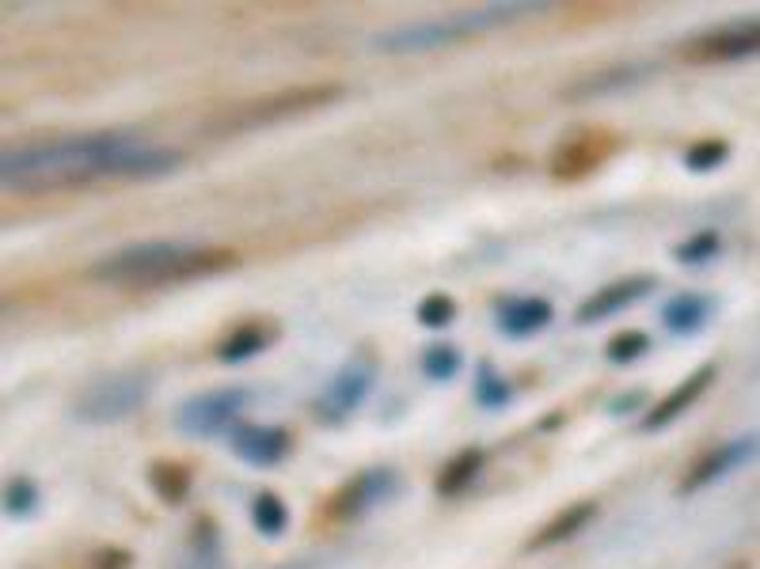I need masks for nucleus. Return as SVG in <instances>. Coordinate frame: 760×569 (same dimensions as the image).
I'll use <instances>...</instances> for the list:
<instances>
[{"instance_id":"12","label":"nucleus","mask_w":760,"mask_h":569,"mask_svg":"<svg viewBox=\"0 0 760 569\" xmlns=\"http://www.w3.org/2000/svg\"><path fill=\"white\" fill-rule=\"evenodd\" d=\"M392 486H396V471H392V468L362 471L354 482H346V486L339 490V497H335V505H331V513H335L339 520H354V516L370 513L373 505L384 502V497L392 494Z\"/></svg>"},{"instance_id":"10","label":"nucleus","mask_w":760,"mask_h":569,"mask_svg":"<svg viewBox=\"0 0 760 569\" xmlns=\"http://www.w3.org/2000/svg\"><path fill=\"white\" fill-rule=\"evenodd\" d=\"M711 384H715V365H699L696 373L685 376V384H677L670 395H665V399H657L654 407L646 410V418L639 421V429H643V433H657V429L673 426V421H677L681 414L692 407V402L704 399Z\"/></svg>"},{"instance_id":"29","label":"nucleus","mask_w":760,"mask_h":569,"mask_svg":"<svg viewBox=\"0 0 760 569\" xmlns=\"http://www.w3.org/2000/svg\"><path fill=\"white\" fill-rule=\"evenodd\" d=\"M452 315H457V304H452V297H441V292H433V297H426L422 304H418V323L430 326V331L449 326Z\"/></svg>"},{"instance_id":"7","label":"nucleus","mask_w":760,"mask_h":569,"mask_svg":"<svg viewBox=\"0 0 760 569\" xmlns=\"http://www.w3.org/2000/svg\"><path fill=\"white\" fill-rule=\"evenodd\" d=\"M760 452V433H746V437H734V441L719 444L715 452L699 455L696 463H692V471L681 479V490L677 494H699L704 486H715L719 479H726L730 471L746 468L749 460Z\"/></svg>"},{"instance_id":"26","label":"nucleus","mask_w":760,"mask_h":569,"mask_svg":"<svg viewBox=\"0 0 760 569\" xmlns=\"http://www.w3.org/2000/svg\"><path fill=\"white\" fill-rule=\"evenodd\" d=\"M39 508V486L31 479H15L8 482L4 490V513L15 516V520H23V516H31Z\"/></svg>"},{"instance_id":"18","label":"nucleus","mask_w":760,"mask_h":569,"mask_svg":"<svg viewBox=\"0 0 760 569\" xmlns=\"http://www.w3.org/2000/svg\"><path fill=\"white\" fill-rule=\"evenodd\" d=\"M597 516V505L593 502H578V505H570L567 513H559L555 520L544 524V532L536 536L533 543H528V550H544V547H555V543H563V539H570L575 532H582L589 520Z\"/></svg>"},{"instance_id":"17","label":"nucleus","mask_w":760,"mask_h":569,"mask_svg":"<svg viewBox=\"0 0 760 569\" xmlns=\"http://www.w3.org/2000/svg\"><path fill=\"white\" fill-rule=\"evenodd\" d=\"M651 76V68L646 65H609L601 68V73H589L582 76L578 84H570L567 88V99H589V95H612V92H623L631 88V84L646 80Z\"/></svg>"},{"instance_id":"5","label":"nucleus","mask_w":760,"mask_h":569,"mask_svg":"<svg viewBox=\"0 0 760 569\" xmlns=\"http://www.w3.org/2000/svg\"><path fill=\"white\" fill-rule=\"evenodd\" d=\"M339 95H343L339 84H328V88H304V92H278V95H267V99H255V103L236 107L233 115H225L221 122H213L210 133H240V129L270 126V122H278V118L304 115V110H312V107H323V103L339 99Z\"/></svg>"},{"instance_id":"23","label":"nucleus","mask_w":760,"mask_h":569,"mask_svg":"<svg viewBox=\"0 0 760 569\" xmlns=\"http://www.w3.org/2000/svg\"><path fill=\"white\" fill-rule=\"evenodd\" d=\"M251 520H255V528H259L263 536H281V532H286V524H289V508L281 505L278 494H259V497H255V505H251Z\"/></svg>"},{"instance_id":"30","label":"nucleus","mask_w":760,"mask_h":569,"mask_svg":"<svg viewBox=\"0 0 760 569\" xmlns=\"http://www.w3.org/2000/svg\"><path fill=\"white\" fill-rule=\"evenodd\" d=\"M639 402H643V395H623V402H612V414H623V410H635Z\"/></svg>"},{"instance_id":"16","label":"nucleus","mask_w":760,"mask_h":569,"mask_svg":"<svg viewBox=\"0 0 760 569\" xmlns=\"http://www.w3.org/2000/svg\"><path fill=\"white\" fill-rule=\"evenodd\" d=\"M715 312V300L704 297V292H681V297L665 300L662 308V323L670 334H681V339H688V334L704 331V323L711 319Z\"/></svg>"},{"instance_id":"3","label":"nucleus","mask_w":760,"mask_h":569,"mask_svg":"<svg viewBox=\"0 0 760 569\" xmlns=\"http://www.w3.org/2000/svg\"><path fill=\"white\" fill-rule=\"evenodd\" d=\"M548 4H528V0H514V4H480L468 8V12H452L446 20H422L411 23V28L399 31H384L373 39V50H384V54H415V50H433V46H449V42H460L468 34H483L491 28H502L510 20H521V15L544 12Z\"/></svg>"},{"instance_id":"6","label":"nucleus","mask_w":760,"mask_h":569,"mask_svg":"<svg viewBox=\"0 0 760 569\" xmlns=\"http://www.w3.org/2000/svg\"><path fill=\"white\" fill-rule=\"evenodd\" d=\"M251 402L247 387H221V391H206L186 399L175 410V429L183 437H217V433H233L240 426V414Z\"/></svg>"},{"instance_id":"25","label":"nucleus","mask_w":760,"mask_h":569,"mask_svg":"<svg viewBox=\"0 0 760 569\" xmlns=\"http://www.w3.org/2000/svg\"><path fill=\"white\" fill-rule=\"evenodd\" d=\"M646 350H651V339H646L643 331H623V334H617V339H609L604 357H609L612 365H631V361H639Z\"/></svg>"},{"instance_id":"27","label":"nucleus","mask_w":760,"mask_h":569,"mask_svg":"<svg viewBox=\"0 0 760 569\" xmlns=\"http://www.w3.org/2000/svg\"><path fill=\"white\" fill-rule=\"evenodd\" d=\"M730 157V144L726 141H696L692 149H685V168L688 171H715L722 168Z\"/></svg>"},{"instance_id":"24","label":"nucleus","mask_w":760,"mask_h":569,"mask_svg":"<svg viewBox=\"0 0 760 569\" xmlns=\"http://www.w3.org/2000/svg\"><path fill=\"white\" fill-rule=\"evenodd\" d=\"M460 368H464V357H460V350L449 346V342H433V346L422 353V373L430 379H452Z\"/></svg>"},{"instance_id":"9","label":"nucleus","mask_w":760,"mask_h":569,"mask_svg":"<svg viewBox=\"0 0 760 569\" xmlns=\"http://www.w3.org/2000/svg\"><path fill=\"white\" fill-rule=\"evenodd\" d=\"M373 387V368L370 365H346L343 373L328 384V391L320 395V402H315V414H320L323 421H343L350 418L357 407L365 402V395H370Z\"/></svg>"},{"instance_id":"1","label":"nucleus","mask_w":760,"mask_h":569,"mask_svg":"<svg viewBox=\"0 0 760 569\" xmlns=\"http://www.w3.org/2000/svg\"><path fill=\"white\" fill-rule=\"evenodd\" d=\"M179 163L183 157L175 149L144 144L133 133H81L4 149L0 183L15 194H39V190L84 186L96 179H160Z\"/></svg>"},{"instance_id":"4","label":"nucleus","mask_w":760,"mask_h":569,"mask_svg":"<svg viewBox=\"0 0 760 569\" xmlns=\"http://www.w3.org/2000/svg\"><path fill=\"white\" fill-rule=\"evenodd\" d=\"M149 391H152L149 373L104 376L76 395L73 418L84 421V426H110V421H122V418H130L133 410H141L144 399H149Z\"/></svg>"},{"instance_id":"14","label":"nucleus","mask_w":760,"mask_h":569,"mask_svg":"<svg viewBox=\"0 0 760 569\" xmlns=\"http://www.w3.org/2000/svg\"><path fill=\"white\" fill-rule=\"evenodd\" d=\"M552 304L544 297H514L502 300L499 312H494V323L506 339H528V334L544 331L552 323Z\"/></svg>"},{"instance_id":"21","label":"nucleus","mask_w":760,"mask_h":569,"mask_svg":"<svg viewBox=\"0 0 760 569\" xmlns=\"http://www.w3.org/2000/svg\"><path fill=\"white\" fill-rule=\"evenodd\" d=\"M149 486L157 490L160 502L175 505V502H183L186 490H191V471L179 468V463H172V460H160L149 468Z\"/></svg>"},{"instance_id":"15","label":"nucleus","mask_w":760,"mask_h":569,"mask_svg":"<svg viewBox=\"0 0 760 569\" xmlns=\"http://www.w3.org/2000/svg\"><path fill=\"white\" fill-rule=\"evenodd\" d=\"M609 149H612L609 137H593V133L575 137V141H567L559 152H555L552 175L555 179H582L586 171H593L597 163L609 157Z\"/></svg>"},{"instance_id":"11","label":"nucleus","mask_w":760,"mask_h":569,"mask_svg":"<svg viewBox=\"0 0 760 569\" xmlns=\"http://www.w3.org/2000/svg\"><path fill=\"white\" fill-rule=\"evenodd\" d=\"M228 444L251 468H278L293 441L281 426H236L228 433Z\"/></svg>"},{"instance_id":"28","label":"nucleus","mask_w":760,"mask_h":569,"mask_svg":"<svg viewBox=\"0 0 760 569\" xmlns=\"http://www.w3.org/2000/svg\"><path fill=\"white\" fill-rule=\"evenodd\" d=\"M715 255H719V236H715V232H699V236L685 239V244L673 251V258L685 266H704V262H711Z\"/></svg>"},{"instance_id":"13","label":"nucleus","mask_w":760,"mask_h":569,"mask_svg":"<svg viewBox=\"0 0 760 569\" xmlns=\"http://www.w3.org/2000/svg\"><path fill=\"white\" fill-rule=\"evenodd\" d=\"M654 289H657V281L646 278V273H635V278H620V281L604 284L601 292H593V297L578 308V323H601V319L617 315V312H623V308L639 304L643 297H651Z\"/></svg>"},{"instance_id":"2","label":"nucleus","mask_w":760,"mask_h":569,"mask_svg":"<svg viewBox=\"0 0 760 569\" xmlns=\"http://www.w3.org/2000/svg\"><path fill=\"white\" fill-rule=\"evenodd\" d=\"M240 255L228 247H202V244H130L118 247L115 255L99 258L88 270L92 281L104 284H138V289H152V284H172V281H194V278H217V273L233 270Z\"/></svg>"},{"instance_id":"8","label":"nucleus","mask_w":760,"mask_h":569,"mask_svg":"<svg viewBox=\"0 0 760 569\" xmlns=\"http://www.w3.org/2000/svg\"><path fill=\"white\" fill-rule=\"evenodd\" d=\"M688 54L699 57V62H741V57H757L760 54V20L730 23V28L699 34L688 46Z\"/></svg>"},{"instance_id":"19","label":"nucleus","mask_w":760,"mask_h":569,"mask_svg":"<svg viewBox=\"0 0 760 569\" xmlns=\"http://www.w3.org/2000/svg\"><path fill=\"white\" fill-rule=\"evenodd\" d=\"M270 342H275V339H270L267 326H255L251 323V326H240V331L228 334V339L217 346V357L225 361V365H240V361H251L255 353L267 350Z\"/></svg>"},{"instance_id":"20","label":"nucleus","mask_w":760,"mask_h":569,"mask_svg":"<svg viewBox=\"0 0 760 569\" xmlns=\"http://www.w3.org/2000/svg\"><path fill=\"white\" fill-rule=\"evenodd\" d=\"M483 471V452L480 448H468V452H460L457 460H449V468L438 474V494H460L464 486H472V479Z\"/></svg>"},{"instance_id":"22","label":"nucleus","mask_w":760,"mask_h":569,"mask_svg":"<svg viewBox=\"0 0 760 569\" xmlns=\"http://www.w3.org/2000/svg\"><path fill=\"white\" fill-rule=\"evenodd\" d=\"M475 402L483 410H499L510 402V384L494 373L491 361H480V368H475Z\"/></svg>"}]
</instances>
